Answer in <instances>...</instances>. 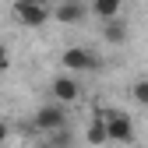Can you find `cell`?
<instances>
[{"label": "cell", "mask_w": 148, "mask_h": 148, "mask_svg": "<svg viewBox=\"0 0 148 148\" xmlns=\"http://www.w3.org/2000/svg\"><path fill=\"white\" fill-rule=\"evenodd\" d=\"M85 141H88V145H106V141H109V127H106L102 113H95V116L88 120V131H85Z\"/></svg>", "instance_id": "cell-8"}, {"label": "cell", "mask_w": 148, "mask_h": 148, "mask_svg": "<svg viewBox=\"0 0 148 148\" xmlns=\"http://www.w3.org/2000/svg\"><path fill=\"white\" fill-rule=\"evenodd\" d=\"M131 99H134L138 106H145V109H148V78H138V81L131 85Z\"/></svg>", "instance_id": "cell-10"}, {"label": "cell", "mask_w": 148, "mask_h": 148, "mask_svg": "<svg viewBox=\"0 0 148 148\" xmlns=\"http://www.w3.org/2000/svg\"><path fill=\"white\" fill-rule=\"evenodd\" d=\"M85 14H88V7L81 4V0H64V4L53 7V21H60V25H81Z\"/></svg>", "instance_id": "cell-6"}, {"label": "cell", "mask_w": 148, "mask_h": 148, "mask_svg": "<svg viewBox=\"0 0 148 148\" xmlns=\"http://www.w3.org/2000/svg\"><path fill=\"white\" fill-rule=\"evenodd\" d=\"M46 148H64V145H46Z\"/></svg>", "instance_id": "cell-13"}, {"label": "cell", "mask_w": 148, "mask_h": 148, "mask_svg": "<svg viewBox=\"0 0 148 148\" xmlns=\"http://www.w3.org/2000/svg\"><path fill=\"white\" fill-rule=\"evenodd\" d=\"M127 35H131V28H127L120 18H113V21H102V39H106L109 46H120V42H127Z\"/></svg>", "instance_id": "cell-7"}, {"label": "cell", "mask_w": 148, "mask_h": 148, "mask_svg": "<svg viewBox=\"0 0 148 148\" xmlns=\"http://www.w3.org/2000/svg\"><path fill=\"white\" fill-rule=\"evenodd\" d=\"M11 14H14L18 25H25V28H39V25H46L49 18H53V7L46 4V0H14Z\"/></svg>", "instance_id": "cell-1"}, {"label": "cell", "mask_w": 148, "mask_h": 148, "mask_svg": "<svg viewBox=\"0 0 148 148\" xmlns=\"http://www.w3.org/2000/svg\"><path fill=\"white\" fill-rule=\"evenodd\" d=\"M106 127H109V141H120V145H131L134 141V123L127 113H120V109H99Z\"/></svg>", "instance_id": "cell-3"}, {"label": "cell", "mask_w": 148, "mask_h": 148, "mask_svg": "<svg viewBox=\"0 0 148 148\" xmlns=\"http://www.w3.org/2000/svg\"><path fill=\"white\" fill-rule=\"evenodd\" d=\"M7 134H11V127H7V123H4V120H0V141H4V138H7Z\"/></svg>", "instance_id": "cell-12"}, {"label": "cell", "mask_w": 148, "mask_h": 148, "mask_svg": "<svg viewBox=\"0 0 148 148\" xmlns=\"http://www.w3.org/2000/svg\"><path fill=\"white\" fill-rule=\"evenodd\" d=\"M120 7H123V0H92V14L102 18V21L120 18Z\"/></svg>", "instance_id": "cell-9"}, {"label": "cell", "mask_w": 148, "mask_h": 148, "mask_svg": "<svg viewBox=\"0 0 148 148\" xmlns=\"http://www.w3.org/2000/svg\"><path fill=\"white\" fill-rule=\"evenodd\" d=\"M60 64H64L67 74H81V71H95L99 67V57L92 49H85V46H71V49L60 53Z\"/></svg>", "instance_id": "cell-4"}, {"label": "cell", "mask_w": 148, "mask_h": 148, "mask_svg": "<svg viewBox=\"0 0 148 148\" xmlns=\"http://www.w3.org/2000/svg\"><path fill=\"white\" fill-rule=\"evenodd\" d=\"M49 92H53V99H57L60 106H64V102H78V99H81V85H78V78H74V74H60V78H53Z\"/></svg>", "instance_id": "cell-5"}, {"label": "cell", "mask_w": 148, "mask_h": 148, "mask_svg": "<svg viewBox=\"0 0 148 148\" xmlns=\"http://www.w3.org/2000/svg\"><path fill=\"white\" fill-rule=\"evenodd\" d=\"M67 127V109L60 102H46L35 109V116H32V131H42V134H57Z\"/></svg>", "instance_id": "cell-2"}, {"label": "cell", "mask_w": 148, "mask_h": 148, "mask_svg": "<svg viewBox=\"0 0 148 148\" xmlns=\"http://www.w3.org/2000/svg\"><path fill=\"white\" fill-rule=\"evenodd\" d=\"M7 64H11V57H7V46L0 42V71H7Z\"/></svg>", "instance_id": "cell-11"}]
</instances>
